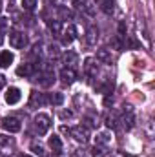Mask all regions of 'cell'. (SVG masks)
<instances>
[{
  "mask_svg": "<svg viewBox=\"0 0 155 157\" xmlns=\"http://www.w3.org/2000/svg\"><path fill=\"white\" fill-rule=\"evenodd\" d=\"M49 148L55 152V154H62V141H60V137L59 135H51L49 137Z\"/></svg>",
  "mask_w": 155,
  "mask_h": 157,
  "instance_id": "cell-14",
  "label": "cell"
},
{
  "mask_svg": "<svg viewBox=\"0 0 155 157\" xmlns=\"http://www.w3.org/2000/svg\"><path fill=\"white\" fill-rule=\"evenodd\" d=\"M20 99H22V93H20L18 88H9L7 90V93H6V102L7 104H17Z\"/></svg>",
  "mask_w": 155,
  "mask_h": 157,
  "instance_id": "cell-9",
  "label": "cell"
},
{
  "mask_svg": "<svg viewBox=\"0 0 155 157\" xmlns=\"http://www.w3.org/2000/svg\"><path fill=\"white\" fill-rule=\"evenodd\" d=\"M46 95L44 93H39V91H31V101H29V106H42V104H46Z\"/></svg>",
  "mask_w": 155,
  "mask_h": 157,
  "instance_id": "cell-16",
  "label": "cell"
},
{
  "mask_svg": "<svg viewBox=\"0 0 155 157\" xmlns=\"http://www.w3.org/2000/svg\"><path fill=\"white\" fill-rule=\"evenodd\" d=\"M70 157H84V154H82L80 150H75V152H73V154H71Z\"/></svg>",
  "mask_w": 155,
  "mask_h": 157,
  "instance_id": "cell-33",
  "label": "cell"
},
{
  "mask_svg": "<svg viewBox=\"0 0 155 157\" xmlns=\"http://www.w3.org/2000/svg\"><path fill=\"white\" fill-rule=\"evenodd\" d=\"M84 73H86L88 77H95V75L99 73V64H97L95 59L88 57V59L84 60Z\"/></svg>",
  "mask_w": 155,
  "mask_h": 157,
  "instance_id": "cell-6",
  "label": "cell"
},
{
  "mask_svg": "<svg viewBox=\"0 0 155 157\" xmlns=\"http://www.w3.org/2000/svg\"><path fill=\"white\" fill-rule=\"evenodd\" d=\"M13 59H15V57H13L11 51H2V53H0V66H2V68H7V66L13 62Z\"/></svg>",
  "mask_w": 155,
  "mask_h": 157,
  "instance_id": "cell-19",
  "label": "cell"
},
{
  "mask_svg": "<svg viewBox=\"0 0 155 157\" xmlns=\"http://www.w3.org/2000/svg\"><path fill=\"white\" fill-rule=\"evenodd\" d=\"M112 157H126V154H124V152H113Z\"/></svg>",
  "mask_w": 155,
  "mask_h": 157,
  "instance_id": "cell-34",
  "label": "cell"
},
{
  "mask_svg": "<svg viewBox=\"0 0 155 157\" xmlns=\"http://www.w3.org/2000/svg\"><path fill=\"white\" fill-rule=\"evenodd\" d=\"M110 44H112V48H113V49H117V51L124 49V42H122V37H119V35L112 37V39H110Z\"/></svg>",
  "mask_w": 155,
  "mask_h": 157,
  "instance_id": "cell-21",
  "label": "cell"
},
{
  "mask_svg": "<svg viewBox=\"0 0 155 157\" xmlns=\"http://www.w3.org/2000/svg\"><path fill=\"white\" fill-rule=\"evenodd\" d=\"M117 122H119V121H117V117H113V115H110V117L106 119V126L112 128V130H115L117 128Z\"/></svg>",
  "mask_w": 155,
  "mask_h": 157,
  "instance_id": "cell-27",
  "label": "cell"
},
{
  "mask_svg": "<svg viewBox=\"0 0 155 157\" xmlns=\"http://www.w3.org/2000/svg\"><path fill=\"white\" fill-rule=\"evenodd\" d=\"M70 135H71L77 143H82V144H86V143L89 141V130H88L86 126H82V124L71 128V130H70Z\"/></svg>",
  "mask_w": 155,
  "mask_h": 157,
  "instance_id": "cell-2",
  "label": "cell"
},
{
  "mask_svg": "<svg viewBox=\"0 0 155 157\" xmlns=\"http://www.w3.org/2000/svg\"><path fill=\"white\" fill-rule=\"evenodd\" d=\"M60 132L66 133V135H70V128H68V126H60Z\"/></svg>",
  "mask_w": 155,
  "mask_h": 157,
  "instance_id": "cell-35",
  "label": "cell"
},
{
  "mask_svg": "<svg viewBox=\"0 0 155 157\" xmlns=\"http://www.w3.org/2000/svg\"><path fill=\"white\" fill-rule=\"evenodd\" d=\"M59 77L62 80V84L70 86V84H73V82L77 80V71H75L73 68H62L60 73H59Z\"/></svg>",
  "mask_w": 155,
  "mask_h": 157,
  "instance_id": "cell-4",
  "label": "cell"
},
{
  "mask_svg": "<svg viewBox=\"0 0 155 157\" xmlns=\"http://www.w3.org/2000/svg\"><path fill=\"white\" fill-rule=\"evenodd\" d=\"M60 15H62L64 18H71V11H68V9H64V7H60Z\"/></svg>",
  "mask_w": 155,
  "mask_h": 157,
  "instance_id": "cell-32",
  "label": "cell"
},
{
  "mask_svg": "<svg viewBox=\"0 0 155 157\" xmlns=\"http://www.w3.org/2000/svg\"><path fill=\"white\" fill-rule=\"evenodd\" d=\"M35 128H37L39 135H46L49 132V128H51V119H49V115L37 113V117H35Z\"/></svg>",
  "mask_w": 155,
  "mask_h": 157,
  "instance_id": "cell-1",
  "label": "cell"
},
{
  "mask_svg": "<svg viewBox=\"0 0 155 157\" xmlns=\"http://www.w3.org/2000/svg\"><path fill=\"white\" fill-rule=\"evenodd\" d=\"M22 6H24V9H28V11H33V9L37 7V0H22Z\"/></svg>",
  "mask_w": 155,
  "mask_h": 157,
  "instance_id": "cell-26",
  "label": "cell"
},
{
  "mask_svg": "<svg viewBox=\"0 0 155 157\" xmlns=\"http://www.w3.org/2000/svg\"><path fill=\"white\" fill-rule=\"evenodd\" d=\"M49 102L55 104V106H60V104L64 102V95H62V93H51V95H49Z\"/></svg>",
  "mask_w": 155,
  "mask_h": 157,
  "instance_id": "cell-23",
  "label": "cell"
},
{
  "mask_svg": "<svg viewBox=\"0 0 155 157\" xmlns=\"http://www.w3.org/2000/svg\"><path fill=\"white\" fill-rule=\"evenodd\" d=\"M20 157H29V155H20Z\"/></svg>",
  "mask_w": 155,
  "mask_h": 157,
  "instance_id": "cell-38",
  "label": "cell"
},
{
  "mask_svg": "<svg viewBox=\"0 0 155 157\" xmlns=\"http://www.w3.org/2000/svg\"><path fill=\"white\" fill-rule=\"evenodd\" d=\"M120 122H122V126H124L126 130H131V128L135 126V115H133V112H131V106H126V113L120 117Z\"/></svg>",
  "mask_w": 155,
  "mask_h": 157,
  "instance_id": "cell-8",
  "label": "cell"
},
{
  "mask_svg": "<svg viewBox=\"0 0 155 157\" xmlns=\"http://www.w3.org/2000/svg\"><path fill=\"white\" fill-rule=\"evenodd\" d=\"M37 80H39L40 86L47 88V86L53 84V80H55V73H53V71H44V73H40V77L37 78Z\"/></svg>",
  "mask_w": 155,
  "mask_h": 157,
  "instance_id": "cell-11",
  "label": "cell"
},
{
  "mask_svg": "<svg viewBox=\"0 0 155 157\" xmlns=\"http://www.w3.org/2000/svg\"><path fill=\"white\" fill-rule=\"evenodd\" d=\"M4 84H6V77H2V75H0V90L4 88Z\"/></svg>",
  "mask_w": 155,
  "mask_h": 157,
  "instance_id": "cell-36",
  "label": "cell"
},
{
  "mask_svg": "<svg viewBox=\"0 0 155 157\" xmlns=\"http://www.w3.org/2000/svg\"><path fill=\"white\" fill-rule=\"evenodd\" d=\"M75 39H77V28H75L73 24H70V26L62 31V44H64V46H70Z\"/></svg>",
  "mask_w": 155,
  "mask_h": 157,
  "instance_id": "cell-7",
  "label": "cell"
},
{
  "mask_svg": "<svg viewBox=\"0 0 155 157\" xmlns=\"http://www.w3.org/2000/svg\"><path fill=\"white\" fill-rule=\"evenodd\" d=\"M126 46H130V48H139L141 44H139L137 40H133V39H128L126 40Z\"/></svg>",
  "mask_w": 155,
  "mask_h": 157,
  "instance_id": "cell-31",
  "label": "cell"
},
{
  "mask_svg": "<svg viewBox=\"0 0 155 157\" xmlns=\"http://www.w3.org/2000/svg\"><path fill=\"white\" fill-rule=\"evenodd\" d=\"M146 133H148V137H150V139L153 137V122H152V119L148 121V128H146Z\"/></svg>",
  "mask_w": 155,
  "mask_h": 157,
  "instance_id": "cell-29",
  "label": "cell"
},
{
  "mask_svg": "<svg viewBox=\"0 0 155 157\" xmlns=\"http://www.w3.org/2000/svg\"><path fill=\"white\" fill-rule=\"evenodd\" d=\"M91 157H106V150H104L102 146L95 144V146H93V150H91Z\"/></svg>",
  "mask_w": 155,
  "mask_h": 157,
  "instance_id": "cell-25",
  "label": "cell"
},
{
  "mask_svg": "<svg viewBox=\"0 0 155 157\" xmlns=\"http://www.w3.org/2000/svg\"><path fill=\"white\" fill-rule=\"evenodd\" d=\"M73 117V112L71 110H62L60 112V119H71Z\"/></svg>",
  "mask_w": 155,
  "mask_h": 157,
  "instance_id": "cell-30",
  "label": "cell"
},
{
  "mask_svg": "<svg viewBox=\"0 0 155 157\" xmlns=\"http://www.w3.org/2000/svg\"><path fill=\"white\" fill-rule=\"evenodd\" d=\"M47 26H49V29L53 31V35H60V33H62V22H60V20H53V22H49Z\"/></svg>",
  "mask_w": 155,
  "mask_h": 157,
  "instance_id": "cell-22",
  "label": "cell"
},
{
  "mask_svg": "<svg viewBox=\"0 0 155 157\" xmlns=\"http://www.w3.org/2000/svg\"><path fill=\"white\" fill-rule=\"evenodd\" d=\"M73 4H75V7H78V9H86V6H88V0H73Z\"/></svg>",
  "mask_w": 155,
  "mask_h": 157,
  "instance_id": "cell-28",
  "label": "cell"
},
{
  "mask_svg": "<svg viewBox=\"0 0 155 157\" xmlns=\"http://www.w3.org/2000/svg\"><path fill=\"white\" fill-rule=\"evenodd\" d=\"M97 60L102 62V64H112V53L110 49H97Z\"/></svg>",
  "mask_w": 155,
  "mask_h": 157,
  "instance_id": "cell-15",
  "label": "cell"
},
{
  "mask_svg": "<svg viewBox=\"0 0 155 157\" xmlns=\"http://www.w3.org/2000/svg\"><path fill=\"white\" fill-rule=\"evenodd\" d=\"M0 124H2V128H4L6 132H9V133H17V132H20V128H22L20 121L17 117H4Z\"/></svg>",
  "mask_w": 155,
  "mask_h": 157,
  "instance_id": "cell-3",
  "label": "cell"
},
{
  "mask_svg": "<svg viewBox=\"0 0 155 157\" xmlns=\"http://www.w3.org/2000/svg\"><path fill=\"white\" fill-rule=\"evenodd\" d=\"M11 146H13V139L7 137V135H0V148L6 150L4 154H9L7 150H11Z\"/></svg>",
  "mask_w": 155,
  "mask_h": 157,
  "instance_id": "cell-20",
  "label": "cell"
},
{
  "mask_svg": "<svg viewBox=\"0 0 155 157\" xmlns=\"http://www.w3.org/2000/svg\"><path fill=\"white\" fill-rule=\"evenodd\" d=\"M33 73H35V66L29 64V62H28V64H22V66L17 68V75H18V77H31Z\"/></svg>",
  "mask_w": 155,
  "mask_h": 157,
  "instance_id": "cell-10",
  "label": "cell"
},
{
  "mask_svg": "<svg viewBox=\"0 0 155 157\" xmlns=\"http://www.w3.org/2000/svg\"><path fill=\"white\" fill-rule=\"evenodd\" d=\"M2 40H4V37H2V33H0V44H2Z\"/></svg>",
  "mask_w": 155,
  "mask_h": 157,
  "instance_id": "cell-37",
  "label": "cell"
},
{
  "mask_svg": "<svg viewBox=\"0 0 155 157\" xmlns=\"http://www.w3.org/2000/svg\"><path fill=\"white\" fill-rule=\"evenodd\" d=\"M9 44H11L15 49H22V48L26 46V37H24V33H20V31H11V33H9Z\"/></svg>",
  "mask_w": 155,
  "mask_h": 157,
  "instance_id": "cell-5",
  "label": "cell"
},
{
  "mask_svg": "<svg viewBox=\"0 0 155 157\" xmlns=\"http://www.w3.org/2000/svg\"><path fill=\"white\" fill-rule=\"evenodd\" d=\"M95 139H97V144H99V146H104V144L112 143V132H108V130H106V132H99Z\"/></svg>",
  "mask_w": 155,
  "mask_h": 157,
  "instance_id": "cell-17",
  "label": "cell"
},
{
  "mask_svg": "<svg viewBox=\"0 0 155 157\" xmlns=\"http://www.w3.org/2000/svg\"><path fill=\"white\" fill-rule=\"evenodd\" d=\"M97 40H99V29L91 26V28L86 31V44H88V46H95Z\"/></svg>",
  "mask_w": 155,
  "mask_h": 157,
  "instance_id": "cell-13",
  "label": "cell"
},
{
  "mask_svg": "<svg viewBox=\"0 0 155 157\" xmlns=\"http://www.w3.org/2000/svg\"><path fill=\"white\" fill-rule=\"evenodd\" d=\"M62 60H64V64H68L66 68H73L75 64H77V60H78V55L75 53V51H66L64 55H62Z\"/></svg>",
  "mask_w": 155,
  "mask_h": 157,
  "instance_id": "cell-12",
  "label": "cell"
},
{
  "mask_svg": "<svg viewBox=\"0 0 155 157\" xmlns=\"http://www.w3.org/2000/svg\"><path fill=\"white\" fill-rule=\"evenodd\" d=\"M31 152H33L35 155H39V157H44V155H46V152H44V146H42V144H39V143H33V144H31Z\"/></svg>",
  "mask_w": 155,
  "mask_h": 157,
  "instance_id": "cell-24",
  "label": "cell"
},
{
  "mask_svg": "<svg viewBox=\"0 0 155 157\" xmlns=\"http://www.w3.org/2000/svg\"><path fill=\"white\" fill-rule=\"evenodd\" d=\"M100 9H102V13H106V15H113V13H115V0H102Z\"/></svg>",
  "mask_w": 155,
  "mask_h": 157,
  "instance_id": "cell-18",
  "label": "cell"
}]
</instances>
